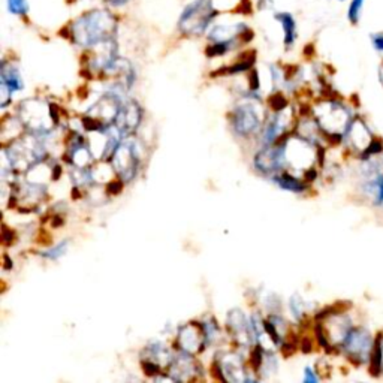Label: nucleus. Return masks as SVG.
<instances>
[{"instance_id": "obj_9", "label": "nucleus", "mask_w": 383, "mask_h": 383, "mask_svg": "<svg viewBox=\"0 0 383 383\" xmlns=\"http://www.w3.org/2000/svg\"><path fill=\"white\" fill-rule=\"evenodd\" d=\"M207 343L209 335L204 323L190 322L187 325L182 327L179 331V346L182 352L190 353V355H196V353H199Z\"/></svg>"}, {"instance_id": "obj_14", "label": "nucleus", "mask_w": 383, "mask_h": 383, "mask_svg": "<svg viewBox=\"0 0 383 383\" xmlns=\"http://www.w3.org/2000/svg\"><path fill=\"white\" fill-rule=\"evenodd\" d=\"M283 165H285L283 145H267L255 157V167L263 174L277 172Z\"/></svg>"}, {"instance_id": "obj_25", "label": "nucleus", "mask_w": 383, "mask_h": 383, "mask_svg": "<svg viewBox=\"0 0 383 383\" xmlns=\"http://www.w3.org/2000/svg\"><path fill=\"white\" fill-rule=\"evenodd\" d=\"M289 305H290L292 315L295 316V319H298V320L303 319V316H304V313H305V304H304L303 298L298 297V295H293V297L290 298Z\"/></svg>"}, {"instance_id": "obj_31", "label": "nucleus", "mask_w": 383, "mask_h": 383, "mask_svg": "<svg viewBox=\"0 0 383 383\" xmlns=\"http://www.w3.org/2000/svg\"><path fill=\"white\" fill-rule=\"evenodd\" d=\"M268 4H273V0H258V8L263 9V8H267Z\"/></svg>"}, {"instance_id": "obj_13", "label": "nucleus", "mask_w": 383, "mask_h": 383, "mask_svg": "<svg viewBox=\"0 0 383 383\" xmlns=\"http://www.w3.org/2000/svg\"><path fill=\"white\" fill-rule=\"evenodd\" d=\"M168 373L174 382L196 380L201 374V367L194 360V355L183 352L180 357L172 360V362L168 367Z\"/></svg>"}, {"instance_id": "obj_2", "label": "nucleus", "mask_w": 383, "mask_h": 383, "mask_svg": "<svg viewBox=\"0 0 383 383\" xmlns=\"http://www.w3.org/2000/svg\"><path fill=\"white\" fill-rule=\"evenodd\" d=\"M217 14L213 0H194L180 14L179 31L187 36H199L207 31Z\"/></svg>"}, {"instance_id": "obj_23", "label": "nucleus", "mask_w": 383, "mask_h": 383, "mask_svg": "<svg viewBox=\"0 0 383 383\" xmlns=\"http://www.w3.org/2000/svg\"><path fill=\"white\" fill-rule=\"evenodd\" d=\"M68 247H69V241L65 240V241H62L61 244H57L56 247L48 248L47 252L41 253V256H42V258H47V259H51V261H56V259H58V258H62V256L68 252Z\"/></svg>"}, {"instance_id": "obj_4", "label": "nucleus", "mask_w": 383, "mask_h": 383, "mask_svg": "<svg viewBox=\"0 0 383 383\" xmlns=\"http://www.w3.org/2000/svg\"><path fill=\"white\" fill-rule=\"evenodd\" d=\"M20 120L27 130L36 135L50 134L57 123L54 110L47 102L38 99H27L20 105Z\"/></svg>"}, {"instance_id": "obj_24", "label": "nucleus", "mask_w": 383, "mask_h": 383, "mask_svg": "<svg viewBox=\"0 0 383 383\" xmlns=\"http://www.w3.org/2000/svg\"><path fill=\"white\" fill-rule=\"evenodd\" d=\"M8 2V11L14 16L24 17L28 12V4L27 0H6Z\"/></svg>"}, {"instance_id": "obj_10", "label": "nucleus", "mask_w": 383, "mask_h": 383, "mask_svg": "<svg viewBox=\"0 0 383 383\" xmlns=\"http://www.w3.org/2000/svg\"><path fill=\"white\" fill-rule=\"evenodd\" d=\"M234 130L241 137L252 135L261 126V114L256 104H243L235 108L232 115Z\"/></svg>"}, {"instance_id": "obj_26", "label": "nucleus", "mask_w": 383, "mask_h": 383, "mask_svg": "<svg viewBox=\"0 0 383 383\" xmlns=\"http://www.w3.org/2000/svg\"><path fill=\"white\" fill-rule=\"evenodd\" d=\"M370 46L377 54H383V31L370 33Z\"/></svg>"}, {"instance_id": "obj_19", "label": "nucleus", "mask_w": 383, "mask_h": 383, "mask_svg": "<svg viewBox=\"0 0 383 383\" xmlns=\"http://www.w3.org/2000/svg\"><path fill=\"white\" fill-rule=\"evenodd\" d=\"M0 75H2V83H5L12 92H20L24 88L20 72L14 65H8L6 62H4L2 69H0Z\"/></svg>"}, {"instance_id": "obj_5", "label": "nucleus", "mask_w": 383, "mask_h": 383, "mask_svg": "<svg viewBox=\"0 0 383 383\" xmlns=\"http://www.w3.org/2000/svg\"><path fill=\"white\" fill-rule=\"evenodd\" d=\"M374 346V338L370 331L364 327H352L349 331L342 349L345 355L357 365H364L370 362L372 352Z\"/></svg>"}, {"instance_id": "obj_28", "label": "nucleus", "mask_w": 383, "mask_h": 383, "mask_svg": "<svg viewBox=\"0 0 383 383\" xmlns=\"http://www.w3.org/2000/svg\"><path fill=\"white\" fill-rule=\"evenodd\" d=\"M318 380H319V376L316 374V372L313 370V368L307 367L304 372V382H318Z\"/></svg>"}, {"instance_id": "obj_8", "label": "nucleus", "mask_w": 383, "mask_h": 383, "mask_svg": "<svg viewBox=\"0 0 383 383\" xmlns=\"http://www.w3.org/2000/svg\"><path fill=\"white\" fill-rule=\"evenodd\" d=\"M210 42L225 43L231 50L238 46V43H247L253 39V31L244 23L235 24H217L209 33Z\"/></svg>"}, {"instance_id": "obj_1", "label": "nucleus", "mask_w": 383, "mask_h": 383, "mask_svg": "<svg viewBox=\"0 0 383 383\" xmlns=\"http://www.w3.org/2000/svg\"><path fill=\"white\" fill-rule=\"evenodd\" d=\"M117 19L108 9H90L69 24L70 41L80 47L90 48L99 42L115 39Z\"/></svg>"}, {"instance_id": "obj_20", "label": "nucleus", "mask_w": 383, "mask_h": 383, "mask_svg": "<svg viewBox=\"0 0 383 383\" xmlns=\"http://www.w3.org/2000/svg\"><path fill=\"white\" fill-rule=\"evenodd\" d=\"M368 367H370L372 376L379 377L383 374V332L374 338V346Z\"/></svg>"}, {"instance_id": "obj_29", "label": "nucleus", "mask_w": 383, "mask_h": 383, "mask_svg": "<svg viewBox=\"0 0 383 383\" xmlns=\"http://www.w3.org/2000/svg\"><path fill=\"white\" fill-rule=\"evenodd\" d=\"M105 2L111 6H115V8H119V6H125L129 0H105Z\"/></svg>"}, {"instance_id": "obj_12", "label": "nucleus", "mask_w": 383, "mask_h": 383, "mask_svg": "<svg viewBox=\"0 0 383 383\" xmlns=\"http://www.w3.org/2000/svg\"><path fill=\"white\" fill-rule=\"evenodd\" d=\"M217 370H219V374L222 376V379L226 382L240 383V382L250 380L244 368L243 360L240 355H237V353H232V352L224 353V355L217 361Z\"/></svg>"}, {"instance_id": "obj_30", "label": "nucleus", "mask_w": 383, "mask_h": 383, "mask_svg": "<svg viewBox=\"0 0 383 383\" xmlns=\"http://www.w3.org/2000/svg\"><path fill=\"white\" fill-rule=\"evenodd\" d=\"M377 78H379L380 85L383 87V61L379 63V68H377Z\"/></svg>"}, {"instance_id": "obj_21", "label": "nucleus", "mask_w": 383, "mask_h": 383, "mask_svg": "<svg viewBox=\"0 0 383 383\" xmlns=\"http://www.w3.org/2000/svg\"><path fill=\"white\" fill-rule=\"evenodd\" d=\"M274 182L282 189L289 190V192H295V194H300V192L305 190V184L298 179V177H293L290 172L276 174Z\"/></svg>"}, {"instance_id": "obj_7", "label": "nucleus", "mask_w": 383, "mask_h": 383, "mask_svg": "<svg viewBox=\"0 0 383 383\" xmlns=\"http://www.w3.org/2000/svg\"><path fill=\"white\" fill-rule=\"evenodd\" d=\"M313 142L307 138H297L290 140L289 142L283 144L285 147V164L295 169L312 171L316 152L313 149Z\"/></svg>"}, {"instance_id": "obj_6", "label": "nucleus", "mask_w": 383, "mask_h": 383, "mask_svg": "<svg viewBox=\"0 0 383 383\" xmlns=\"http://www.w3.org/2000/svg\"><path fill=\"white\" fill-rule=\"evenodd\" d=\"M110 162L112 171L120 180H134L140 165V154L137 152L135 144H132L130 141H122L110 157Z\"/></svg>"}, {"instance_id": "obj_27", "label": "nucleus", "mask_w": 383, "mask_h": 383, "mask_svg": "<svg viewBox=\"0 0 383 383\" xmlns=\"http://www.w3.org/2000/svg\"><path fill=\"white\" fill-rule=\"evenodd\" d=\"M0 90H2V98H0V105H2V108H5L8 104H9V100H11V95L14 93L11 88L2 83V85H0Z\"/></svg>"}, {"instance_id": "obj_11", "label": "nucleus", "mask_w": 383, "mask_h": 383, "mask_svg": "<svg viewBox=\"0 0 383 383\" xmlns=\"http://www.w3.org/2000/svg\"><path fill=\"white\" fill-rule=\"evenodd\" d=\"M228 330L232 338L243 347H250L255 340L252 322H248L241 310H232L228 315Z\"/></svg>"}, {"instance_id": "obj_15", "label": "nucleus", "mask_w": 383, "mask_h": 383, "mask_svg": "<svg viewBox=\"0 0 383 383\" xmlns=\"http://www.w3.org/2000/svg\"><path fill=\"white\" fill-rule=\"evenodd\" d=\"M141 119H142V111L140 105L137 104V102H129V104L123 105L119 117H117L115 126L119 127V130L122 132V135L125 138L134 134V132L138 129V126L141 125Z\"/></svg>"}, {"instance_id": "obj_18", "label": "nucleus", "mask_w": 383, "mask_h": 383, "mask_svg": "<svg viewBox=\"0 0 383 383\" xmlns=\"http://www.w3.org/2000/svg\"><path fill=\"white\" fill-rule=\"evenodd\" d=\"M274 19L282 24V28H283V43H285V48L289 50L292 48L293 46H295L297 42V38H298V27H297V20L295 17L292 16L290 12H277Z\"/></svg>"}, {"instance_id": "obj_17", "label": "nucleus", "mask_w": 383, "mask_h": 383, "mask_svg": "<svg viewBox=\"0 0 383 383\" xmlns=\"http://www.w3.org/2000/svg\"><path fill=\"white\" fill-rule=\"evenodd\" d=\"M174 358H171L168 349L160 345V343H154L152 346H147V349L144 350V368L149 373L159 370L162 367H169V364L172 362Z\"/></svg>"}, {"instance_id": "obj_3", "label": "nucleus", "mask_w": 383, "mask_h": 383, "mask_svg": "<svg viewBox=\"0 0 383 383\" xmlns=\"http://www.w3.org/2000/svg\"><path fill=\"white\" fill-rule=\"evenodd\" d=\"M316 123L322 132L334 138L343 140L353 122L350 111L335 100H327L315 110Z\"/></svg>"}, {"instance_id": "obj_16", "label": "nucleus", "mask_w": 383, "mask_h": 383, "mask_svg": "<svg viewBox=\"0 0 383 383\" xmlns=\"http://www.w3.org/2000/svg\"><path fill=\"white\" fill-rule=\"evenodd\" d=\"M347 142L350 144L352 149H355L360 154L372 144L374 137L370 134V129L367 127L365 122L361 119H353L352 125L349 126L346 137Z\"/></svg>"}, {"instance_id": "obj_22", "label": "nucleus", "mask_w": 383, "mask_h": 383, "mask_svg": "<svg viewBox=\"0 0 383 383\" xmlns=\"http://www.w3.org/2000/svg\"><path fill=\"white\" fill-rule=\"evenodd\" d=\"M367 0H349L346 9V19L350 26H358L362 21Z\"/></svg>"}, {"instance_id": "obj_32", "label": "nucleus", "mask_w": 383, "mask_h": 383, "mask_svg": "<svg viewBox=\"0 0 383 383\" xmlns=\"http://www.w3.org/2000/svg\"><path fill=\"white\" fill-rule=\"evenodd\" d=\"M337 2H349V0H337Z\"/></svg>"}]
</instances>
